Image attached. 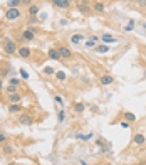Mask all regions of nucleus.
<instances>
[{"mask_svg":"<svg viewBox=\"0 0 146 165\" xmlns=\"http://www.w3.org/2000/svg\"><path fill=\"white\" fill-rule=\"evenodd\" d=\"M17 44L14 42V40L12 39H9V37H5V39H3V51L7 52V54H15V52H17Z\"/></svg>","mask_w":146,"mask_h":165,"instance_id":"1","label":"nucleus"},{"mask_svg":"<svg viewBox=\"0 0 146 165\" xmlns=\"http://www.w3.org/2000/svg\"><path fill=\"white\" fill-rule=\"evenodd\" d=\"M20 10L19 9H7V12H5V19L7 20H19L20 19Z\"/></svg>","mask_w":146,"mask_h":165,"instance_id":"2","label":"nucleus"},{"mask_svg":"<svg viewBox=\"0 0 146 165\" xmlns=\"http://www.w3.org/2000/svg\"><path fill=\"white\" fill-rule=\"evenodd\" d=\"M22 39L27 40V42L34 40V39H35V29H34V27H27L25 31L22 32Z\"/></svg>","mask_w":146,"mask_h":165,"instance_id":"3","label":"nucleus"},{"mask_svg":"<svg viewBox=\"0 0 146 165\" xmlns=\"http://www.w3.org/2000/svg\"><path fill=\"white\" fill-rule=\"evenodd\" d=\"M54 7H57V9L61 10H67L71 7V0H52Z\"/></svg>","mask_w":146,"mask_h":165,"instance_id":"4","label":"nucleus"},{"mask_svg":"<svg viewBox=\"0 0 146 165\" xmlns=\"http://www.w3.org/2000/svg\"><path fill=\"white\" fill-rule=\"evenodd\" d=\"M57 52H59L61 59H62V57H64V59H69V57L72 56V52H71V49L67 46H59V47H57Z\"/></svg>","mask_w":146,"mask_h":165,"instance_id":"5","label":"nucleus"},{"mask_svg":"<svg viewBox=\"0 0 146 165\" xmlns=\"http://www.w3.org/2000/svg\"><path fill=\"white\" fill-rule=\"evenodd\" d=\"M17 54L22 57V59H27V57H30V56H32V51H30V47L22 46V47H19V49H17Z\"/></svg>","mask_w":146,"mask_h":165,"instance_id":"6","label":"nucleus"},{"mask_svg":"<svg viewBox=\"0 0 146 165\" xmlns=\"http://www.w3.org/2000/svg\"><path fill=\"white\" fill-rule=\"evenodd\" d=\"M19 123L20 125H32V123H34V118L30 116V115H27V113H24V115H20L19 116Z\"/></svg>","mask_w":146,"mask_h":165,"instance_id":"7","label":"nucleus"},{"mask_svg":"<svg viewBox=\"0 0 146 165\" xmlns=\"http://www.w3.org/2000/svg\"><path fill=\"white\" fill-rule=\"evenodd\" d=\"M99 81H101L103 86H111L112 82H114V78H112L111 74H103V76L99 78Z\"/></svg>","mask_w":146,"mask_h":165,"instance_id":"8","label":"nucleus"},{"mask_svg":"<svg viewBox=\"0 0 146 165\" xmlns=\"http://www.w3.org/2000/svg\"><path fill=\"white\" fill-rule=\"evenodd\" d=\"M99 40L104 42V44H107V46H109L111 42H118V39H116L114 35H111V34H103L101 37H99Z\"/></svg>","mask_w":146,"mask_h":165,"instance_id":"9","label":"nucleus"},{"mask_svg":"<svg viewBox=\"0 0 146 165\" xmlns=\"http://www.w3.org/2000/svg\"><path fill=\"white\" fill-rule=\"evenodd\" d=\"M7 110H9V113H20V111H22L24 108L20 106V103H9Z\"/></svg>","mask_w":146,"mask_h":165,"instance_id":"10","label":"nucleus"},{"mask_svg":"<svg viewBox=\"0 0 146 165\" xmlns=\"http://www.w3.org/2000/svg\"><path fill=\"white\" fill-rule=\"evenodd\" d=\"M82 40H84V34H72L71 35V44H74V46L81 44Z\"/></svg>","mask_w":146,"mask_h":165,"instance_id":"11","label":"nucleus"},{"mask_svg":"<svg viewBox=\"0 0 146 165\" xmlns=\"http://www.w3.org/2000/svg\"><path fill=\"white\" fill-rule=\"evenodd\" d=\"M144 142H146V137L143 133H136L135 137H133V143H135V145H143Z\"/></svg>","mask_w":146,"mask_h":165,"instance_id":"12","label":"nucleus"},{"mask_svg":"<svg viewBox=\"0 0 146 165\" xmlns=\"http://www.w3.org/2000/svg\"><path fill=\"white\" fill-rule=\"evenodd\" d=\"M98 42H99V37L98 35H91L89 39L86 40V47H96Z\"/></svg>","mask_w":146,"mask_h":165,"instance_id":"13","label":"nucleus"},{"mask_svg":"<svg viewBox=\"0 0 146 165\" xmlns=\"http://www.w3.org/2000/svg\"><path fill=\"white\" fill-rule=\"evenodd\" d=\"M7 98H9V103H20V100H22V96H20L19 91L17 93H10Z\"/></svg>","mask_w":146,"mask_h":165,"instance_id":"14","label":"nucleus"},{"mask_svg":"<svg viewBox=\"0 0 146 165\" xmlns=\"http://www.w3.org/2000/svg\"><path fill=\"white\" fill-rule=\"evenodd\" d=\"M111 47L107 46V44H99V46H96V52H99V54H106V52H109Z\"/></svg>","mask_w":146,"mask_h":165,"instance_id":"15","label":"nucleus"},{"mask_svg":"<svg viewBox=\"0 0 146 165\" xmlns=\"http://www.w3.org/2000/svg\"><path fill=\"white\" fill-rule=\"evenodd\" d=\"M47 57L49 59H54V61H59L61 59V56H59V52H57V49H49V52H47Z\"/></svg>","mask_w":146,"mask_h":165,"instance_id":"16","label":"nucleus"},{"mask_svg":"<svg viewBox=\"0 0 146 165\" xmlns=\"http://www.w3.org/2000/svg\"><path fill=\"white\" fill-rule=\"evenodd\" d=\"M77 10L79 12H81V14H89V5H87V3L86 2H79L77 3Z\"/></svg>","mask_w":146,"mask_h":165,"instance_id":"17","label":"nucleus"},{"mask_svg":"<svg viewBox=\"0 0 146 165\" xmlns=\"http://www.w3.org/2000/svg\"><path fill=\"white\" fill-rule=\"evenodd\" d=\"M72 110L76 111V113H82V111L86 110V105H84V103H74V105H72Z\"/></svg>","mask_w":146,"mask_h":165,"instance_id":"18","label":"nucleus"},{"mask_svg":"<svg viewBox=\"0 0 146 165\" xmlns=\"http://www.w3.org/2000/svg\"><path fill=\"white\" fill-rule=\"evenodd\" d=\"M124 118H126L128 123H135V121H136V115H135V113H129V111H126V113H124Z\"/></svg>","mask_w":146,"mask_h":165,"instance_id":"19","label":"nucleus"},{"mask_svg":"<svg viewBox=\"0 0 146 165\" xmlns=\"http://www.w3.org/2000/svg\"><path fill=\"white\" fill-rule=\"evenodd\" d=\"M19 5H20V0H9V2H7V7H9V9H19Z\"/></svg>","mask_w":146,"mask_h":165,"instance_id":"20","label":"nucleus"},{"mask_svg":"<svg viewBox=\"0 0 146 165\" xmlns=\"http://www.w3.org/2000/svg\"><path fill=\"white\" fill-rule=\"evenodd\" d=\"M2 152H3V153H5V155H12L15 150H14V147H12V145H3Z\"/></svg>","mask_w":146,"mask_h":165,"instance_id":"21","label":"nucleus"},{"mask_svg":"<svg viewBox=\"0 0 146 165\" xmlns=\"http://www.w3.org/2000/svg\"><path fill=\"white\" fill-rule=\"evenodd\" d=\"M57 120H59V123H64V120H66V110H59V111H57Z\"/></svg>","mask_w":146,"mask_h":165,"instance_id":"22","label":"nucleus"},{"mask_svg":"<svg viewBox=\"0 0 146 165\" xmlns=\"http://www.w3.org/2000/svg\"><path fill=\"white\" fill-rule=\"evenodd\" d=\"M133 29H135V20L131 19V20L128 22V26H124V29H123V31H124V32H131Z\"/></svg>","mask_w":146,"mask_h":165,"instance_id":"23","label":"nucleus"},{"mask_svg":"<svg viewBox=\"0 0 146 165\" xmlns=\"http://www.w3.org/2000/svg\"><path fill=\"white\" fill-rule=\"evenodd\" d=\"M94 10L104 12V10H106V5H104V3H101V2H96V3H94Z\"/></svg>","mask_w":146,"mask_h":165,"instance_id":"24","label":"nucleus"},{"mask_svg":"<svg viewBox=\"0 0 146 165\" xmlns=\"http://www.w3.org/2000/svg\"><path fill=\"white\" fill-rule=\"evenodd\" d=\"M56 78H57V81H66V73L64 71H56Z\"/></svg>","mask_w":146,"mask_h":165,"instance_id":"25","label":"nucleus"},{"mask_svg":"<svg viewBox=\"0 0 146 165\" xmlns=\"http://www.w3.org/2000/svg\"><path fill=\"white\" fill-rule=\"evenodd\" d=\"M39 14V7L37 5H30L29 7V15H37Z\"/></svg>","mask_w":146,"mask_h":165,"instance_id":"26","label":"nucleus"},{"mask_svg":"<svg viewBox=\"0 0 146 165\" xmlns=\"http://www.w3.org/2000/svg\"><path fill=\"white\" fill-rule=\"evenodd\" d=\"M44 74H47V76H52V74H56V71H54V68L47 66V68H44Z\"/></svg>","mask_w":146,"mask_h":165,"instance_id":"27","label":"nucleus"},{"mask_svg":"<svg viewBox=\"0 0 146 165\" xmlns=\"http://www.w3.org/2000/svg\"><path fill=\"white\" fill-rule=\"evenodd\" d=\"M17 89H19V86H14V84H9L7 86V93H17Z\"/></svg>","mask_w":146,"mask_h":165,"instance_id":"28","label":"nucleus"},{"mask_svg":"<svg viewBox=\"0 0 146 165\" xmlns=\"http://www.w3.org/2000/svg\"><path fill=\"white\" fill-rule=\"evenodd\" d=\"M27 20H29V24H35L37 20H39V17H35V15H29Z\"/></svg>","mask_w":146,"mask_h":165,"instance_id":"29","label":"nucleus"},{"mask_svg":"<svg viewBox=\"0 0 146 165\" xmlns=\"http://www.w3.org/2000/svg\"><path fill=\"white\" fill-rule=\"evenodd\" d=\"M20 3H22V5H25V7H30L32 5V0H20Z\"/></svg>","mask_w":146,"mask_h":165,"instance_id":"30","label":"nucleus"},{"mask_svg":"<svg viewBox=\"0 0 146 165\" xmlns=\"http://www.w3.org/2000/svg\"><path fill=\"white\" fill-rule=\"evenodd\" d=\"M10 84H14V86H19V84H20V81L17 79V78H12V79H10Z\"/></svg>","mask_w":146,"mask_h":165,"instance_id":"31","label":"nucleus"},{"mask_svg":"<svg viewBox=\"0 0 146 165\" xmlns=\"http://www.w3.org/2000/svg\"><path fill=\"white\" fill-rule=\"evenodd\" d=\"M20 76H22L24 79H29V74H27L25 71H24V69H20Z\"/></svg>","mask_w":146,"mask_h":165,"instance_id":"32","label":"nucleus"},{"mask_svg":"<svg viewBox=\"0 0 146 165\" xmlns=\"http://www.w3.org/2000/svg\"><path fill=\"white\" fill-rule=\"evenodd\" d=\"M7 142V137L3 133H0V143H5Z\"/></svg>","mask_w":146,"mask_h":165,"instance_id":"33","label":"nucleus"},{"mask_svg":"<svg viewBox=\"0 0 146 165\" xmlns=\"http://www.w3.org/2000/svg\"><path fill=\"white\" fill-rule=\"evenodd\" d=\"M121 126H123V128H129V123L128 121H123V123H121Z\"/></svg>","mask_w":146,"mask_h":165,"instance_id":"34","label":"nucleus"},{"mask_svg":"<svg viewBox=\"0 0 146 165\" xmlns=\"http://www.w3.org/2000/svg\"><path fill=\"white\" fill-rule=\"evenodd\" d=\"M133 2H136V3H141V5H143V3H146V0H133Z\"/></svg>","mask_w":146,"mask_h":165,"instance_id":"35","label":"nucleus"},{"mask_svg":"<svg viewBox=\"0 0 146 165\" xmlns=\"http://www.w3.org/2000/svg\"><path fill=\"white\" fill-rule=\"evenodd\" d=\"M2 89H3V79L0 78V91H2Z\"/></svg>","mask_w":146,"mask_h":165,"instance_id":"36","label":"nucleus"},{"mask_svg":"<svg viewBox=\"0 0 146 165\" xmlns=\"http://www.w3.org/2000/svg\"><path fill=\"white\" fill-rule=\"evenodd\" d=\"M56 101H57V103H61V105H62V98H61V96H56Z\"/></svg>","mask_w":146,"mask_h":165,"instance_id":"37","label":"nucleus"},{"mask_svg":"<svg viewBox=\"0 0 146 165\" xmlns=\"http://www.w3.org/2000/svg\"><path fill=\"white\" fill-rule=\"evenodd\" d=\"M9 165H14V163H9Z\"/></svg>","mask_w":146,"mask_h":165,"instance_id":"38","label":"nucleus"},{"mask_svg":"<svg viewBox=\"0 0 146 165\" xmlns=\"http://www.w3.org/2000/svg\"><path fill=\"white\" fill-rule=\"evenodd\" d=\"M144 74H146V73H144Z\"/></svg>","mask_w":146,"mask_h":165,"instance_id":"39","label":"nucleus"}]
</instances>
